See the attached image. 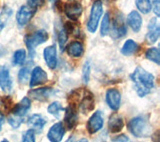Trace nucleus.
Listing matches in <instances>:
<instances>
[{"label": "nucleus", "mask_w": 160, "mask_h": 142, "mask_svg": "<svg viewBox=\"0 0 160 142\" xmlns=\"http://www.w3.org/2000/svg\"><path fill=\"white\" fill-rule=\"evenodd\" d=\"M44 2V0H28V5L33 8H37L39 6H42Z\"/></svg>", "instance_id": "obj_37"}, {"label": "nucleus", "mask_w": 160, "mask_h": 142, "mask_svg": "<svg viewBox=\"0 0 160 142\" xmlns=\"http://www.w3.org/2000/svg\"><path fill=\"white\" fill-rule=\"evenodd\" d=\"M49 1H55V0H49Z\"/></svg>", "instance_id": "obj_40"}, {"label": "nucleus", "mask_w": 160, "mask_h": 142, "mask_svg": "<svg viewBox=\"0 0 160 142\" xmlns=\"http://www.w3.org/2000/svg\"><path fill=\"white\" fill-rule=\"evenodd\" d=\"M89 77H90V65L89 62L86 61L82 67V79L85 84H87L89 82Z\"/></svg>", "instance_id": "obj_33"}, {"label": "nucleus", "mask_w": 160, "mask_h": 142, "mask_svg": "<svg viewBox=\"0 0 160 142\" xmlns=\"http://www.w3.org/2000/svg\"><path fill=\"white\" fill-rule=\"evenodd\" d=\"M124 126V122L123 119L120 115L114 113L109 117V121H108V128L110 130V132L112 133H117L120 130L123 128Z\"/></svg>", "instance_id": "obj_21"}, {"label": "nucleus", "mask_w": 160, "mask_h": 142, "mask_svg": "<svg viewBox=\"0 0 160 142\" xmlns=\"http://www.w3.org/2000/svg\"><path fill=\"white\" fill-rule=\"evenodd\" d=\"M48 76L47 73L39 66L34 67L32 72H31V77H30V82L29 86L30 87H34V86L41 85L44 84L45 82H47Z\"/></svg>", "instance_id": "obj_9"}, {"label": "nucleus", "mask_w": 160, "mask_h": 142, "mask_svg": "<svg viewBox=\"0 0 160 142\" xmlns=\"http://www.w3.org/2000/svg\"><path fill=\"white\" fill-rule=\"evenodd\" d=\"M151 8L153 9V12L156 15V17L160 16V1L159 0H154L152 2Z\"/></svg>", "instance_id": "obj_35"}, {"label": "nucleus", "mask_w": 160, "mask_h": 142, "mask_svg": "<svg viewBox=\"0 0 160 142\" xmlns=\"http://www.w3.org/2000/svg\"><path fill=\"white\" fill-rule=\"evenodd\" d=\"M29 68L28 67H22L19 70L18 73V80L20 83L25 84L28 81V77H29Z\"/></svg>", "instance_id": "obj_32"}, {"label": "nucleus", "mask_w": 160, "mask_h": 142, "mask_svg": "<svg viewBox=\"0 0 160 142\" xmlns=\"http://www.w3.org/2000/svg\"><path fill=\"white\" fill-rule=\"evenodd\" d=\"M64 12L66 16L71 19L72 21H76L78 18L81 16L82 13V5L77 0H70L69 2L63 5Z\"/></svg>", "instance_id": "obj_5"}, {"label": "nucleus", "mask_w": 160, "mask_h": 142, "mask_svg": "<svg viewBox=\"0 0 160 142\" xmlns=\"http://www.w3.org/2000/svg\"><path fill=\"white\" fill-rule=\"evenodd\" d=\"M55 93V90L51 87H42V88H38V89H32L29 91V96L37 101H44L48 100L51 96Z\"/></svg>", "instance_id": "obj_12"}, {"label": "nucleus", "mask_w": 160, "mask_h": 142, "mask_svg": "<svg viewBox=\"0 0 160 142\" xmlns=\"http://www.w3.org/2000/svg\"><path fill=\"white\" fill-rule=\"evenodd\" d=\"M26 59V51L24 49H18L13 54V63L15 65H22Z\"/></svg>", "instance_id": "obj_29"}, {"label": "nucleus", "mask_w": 160, "mask_h": 142, "mask_svg": "<svg viewBox=\"0 0 160 142\" xmlns=\"http://www.w3.org/2000/svg\"><path fill=\"white\" fill-rule=\"evenodd\" d=\"M160 35V25L157 18L154 17L150 20L148 25V32L146 34V40L148 43H155L158 40Z\"/></svg>", "instance_id": "obj_15"}, {"label": "nucleus", "mask_w": 160, "mask_h": 142, "mask_svg": "<svg viewBox=\"0 0 160 142\" xmlns=\"http://www.w3.org/2000/svg\"><path fill=\"white\" fill-rule=\"evenodd\" d=\"M103 13V5L100 0L94 1L91 7V11H90V16L87 21V29L90 33H94L96 31L98 27L99 20L102 16Z\"/></svg>", "instance_id": "obj_4"}, {"label": "nucleus", "mask_w": 160, "mask_h": 142, "mask_svg": "<svg viewBox=\"0 0 160 142\" xmlns=\"http://www.w3.org/2000/svg\"><path fill=\"white\" fill-rule=\"evenodd\" d=\"M66 51H67L69 56H71V57H80L83 54V51H84L83 44L80 41H73L67 46Z\"/></svg>", "instance_id": "obj_23"}, {"label": "nucleus", "mask_w": 160, "mask_h": 142, "mask_svg": "<svg viewBox=\"0 0 160 142\" xmlns=\"http://www.w3.org/2000/svg\"><path fill=\"white\" fill-rule=\"evenodd\" d=\"M3 123H4V115L0 112V130H1V128H2Z\"/></svg>", "instance_id": "obj_39"}, {"label": "nucleus", "mask_w": 160, "mask_h": 142, "mask_svg": "<svg viewBox=\"0 0 160 142\" xmlns=\"http://www.w3.org/2000/svg\"><path fill=\"white\" fill-rule=\"evenodd\" d=\"M44 60L50 69H55L57 67V51L55 45H50L43 51Z\"/></svg>", "instance_id": "obj_13"}, {"label": "nucleus", "mask_w": 160, "mask_h": 142, "mask_svg": "<svg viewBox=\"0 0 160 142\" xmlns=\"http://www.w3.org/2000/svg\"><path fill=\"white\" fill-rule=\"evenodd\" d=\"M112 141H129V138L127 137L125 134H121V135H118L116 137L111 138Z\"/></svg>", "instance_id": "obj_38"}, {"label": "nucleus", "mask_w": 160, "mask_h": 142, "mask_svg": "<svg viewBox=\"0 0 160 142\" xmlns=\"http://www.w3.org/2000/svg\"><path fill=\"white\" fill-rule=\"evenodd\" d=\"M129 132L137 138H145L151 134V126L145 116H137L127 124Z\"/></svg>", "instance_id": "obj_2"}, {"label": "nucleus", "mask_w": 160, "mask_h": 142, "mask_svg": "<svg viewBox=\"0 0 160 142\" xmlns=\"http://www.w3.org/2000/svg\"><path fill=\"white\" fill-rule=\"evenodd\" d=\"M137 48H138L137 43L132 39H128L123 44V46L121 48V53L125 55V56H131V55H133L137 51Z\"/></svg>", "instance_id": "obj_24"}, {"label": "nucleus", "mask_w": 160, "mask_h": 142, "mask_svg": "<svg viewBox=\"0 0 160 142\" xmlns=\"http://www.w3.org/2000/svg\"><path fill=\"white\" fill-rule=\"evenodd\" d=\"M47 111H48V113L55 116L56 118H59V114L61 111H64V107L61 105V103L58 102V101H54V102H52L47 107Z\"/></svg>", "instance_id": "obj_28"}, {"label": "nucleus", "mask_w": 160, "mask_h": 142, "mask_svg": "<svg viewBox=\"0 0 160 142\" xmlns=\"http://www.w3.org/2000/svg\"><path fill=\"white\" fill-rule=\"evenodd\" d=\"M64 134H65V127H64L63 123L57 122L50 127L48 133H47V137L52 142H59L62 140Z\"/></svg>", "instance_id": "obj_14"}, {"label": "nucleus", "mask_w": 160, "mask_h": 142, "mask_svg": "<svg viewBox=\"0 0 160 142\" xmlns=\"http://www.w3.org/2000/svg\"><path fill=\"white\" fill-rule=\"evenodd\" d=\"M55 31L57 33V40L59 43V46L61 48V50L64 49V45L67 42L68 38V33L64 28V25H62L59 21L55 22Z\"/></svg>", "instance_id": "obj_22"}, {"label": "nucleus", "mask_w": 160, "mask_h": 142, "mask_svg": "<svg viewBox=\"0 0 160 142\" xmlns=\"http://www.w3.org/2000/svg\"><path fill=\"white\" fill-rule=\"evenodd\" d=\"M8 123L10 124V126L13 128H18L20 125L22 123V116H18V115H15L13 113H11L9 116H8Z\"/></svg>", "instance_id": "obj_31"}, {"label": "nucleus", "mask_w": 160, "mask_h": 142, "mask_svg": "<svg viewBox=\"0 0 160 142\" xmlns=\"http://www.w3.org/2000/svg\"><path fill=\"white\" fill-rule=\"evenodd\" d=\"M36 11V8L31 7L30 5H22L21 7L18 9V11L16 13V21L20 25V26H23V25H26L31 18L33 17V15Z\"/></svg>", "instance_id": "obj_7"}, {"label": "nucleus", "mask_w": 160, "mask_h": 142, "mask_svg": "<svg viewBox=\"0 0 160 142\" xmlns=\"http://www.w3.org/2000/svg\"><path fill=\"white\" fill-rule=\"evenodd\" d=\"M28 126L31 128L34 132L40 133L43 130L45 124H46V120H45L40 114H32L27 120Z\"/></svg>", "instance_id": "obj_17"}, {"label": "nucleus", "mask_w": 160, "mask_h": 142, "mask_svg": "<svg viewBox=\"0 0 160 142\" xmlns=\"http://www.w3.org/2000/svg\"><path fill=\"white\" fill-rule=\"evenodd\" d=\"M127 30L126 26H125L122 15L118 14L116 15V17L114 18L113 23H112V29H111V35L113 38H120L123 37L126 34Z\"/></svg>", "instance_id": "obj_11"}, {"label": "nucleus", "mask_w": 160, "mask_h": 142, "mask_svg": "<svg viewBox=\"0 0 160 142\" xmlns=\"http://www.w3.org/2000/svg\"><path fill=\"white\" fill-rule=\"evenodd\" d=\"M0 87L4 92H10L12 90V79L7 67L0 65Z\"/></svg>", "instance_id": "obj_16"}, {"label": "nucleus", "mask_w": 160, "mask_h": 142, "mask_svg": "<svg viewBox=\"0 0 160 142\" xmlns=\"http://www.w3.org/2000/svg\"><path fill=\"white\" fill-rule=\"evenodd\" d=\"M110 29V17H109V13L106 12L104 14V17L102 19V23H101V27H100V33H101V36H105L107 35Z\"/></svg>", "instance_id": "obj_30"}, {"label": "nucleus", "mask_w": 160, "mask_h": 142, "mask_svg": "<svg viewBox=\"0 0 160 142\" xmlns=\"http://www.w3.org/2000/svg\"><path fill=\"white\" fill-rule=\"evenodd\" d=\"M104 124V117L103 114L100 110H97L96 112L93 113L87 121L86 128L90 134H94L98 132L100 129H102Z\"/></svg>", "instance_id": "obj_6"}, {"label": "nucleus", "mask_w": 160, "mask_h": 142, "mask_svg": "<svg viewBox=\"0 0 160 142\" xmlns=\"http://www.w3.org/2000/svg\"><path fill=\"white\" fill-rule=\"evenodd\" d=\"M30 106H31V101L28 97H24L21 99L19 103L16 105H14V107L11 109V113L18 115V116H23L27 113V111L30 109Z\"/></svg>", "instance_id": "obj_20"}, {"label": "nucleus", "mask_w": 160, "mask_h": 142, "mask_svg": "<svg viewBox=\"0 0 160 142\" xmlns=\"http://www.w3.org/2000/svg\"><path fill=\"white\" fill-rule=\"evenodd\" d=\"M130 77L139 97H144L152 91L154 87V76L141 66L135 68Z\"/></svg>", "instance_id": "obj_1"}, {"label": "nucleus", "mask_w": 160, "mask_h": 142, "mask_svg": "<svg viewBox=\"0 0 160 142\" xmlns=\"http://www.w3.org/2000/svg\"><path fill=\"white\" fill-rule=\"evenodd\" d=\"M137 9L143 14H147L151 11V2L150 0H135Z\"/></svg>", "instance_id": "obj_27"}, {"label": "nucleus", "mask_w": 160, "mask_h": 142, "mask_svg": "<svg viewBox=\"0 0 160 142\" xmlns=\"http://www.w3.org/2000/svg\"><path fill=\"white\" fill-rule=\"evenodd\" d=\"M145 57L148 60H150V61L156 63L157 65L160 64V52L157 47L149 48L146 51V53H145Z\"/></svg>", "instance_id": "obj_26"}, {"label": "nucleus", "mask_w": 160, "mask_h": 142, "mask_svg": "<svg viewBox=\"0 0 160 142\" xmlns=\"http://www.w3.org/2000/svg\"><path fill=\"white\" fill-rule=\"evenodd\" d=\"M22 141L24 142H34L35 141V132L32 129H29L22 136Z\"/></svg>", "instance_id": "obj_34"}, {"label": "nucleus", "mask_w": 160, "mask_h": 142, "mask_svg": "<svg viewBox=\"0 0 160 142\" xmlns=\"http://www.w3.org/2000/svg\"><path fill=\"white\" fill-rule=\"evenodd\" d=\"M105 100L106 103L112 110L116 111L119 109L120 104H121V94L115 88L108 89L105 94Z\"/></svg>", "instance_id": "obj_8"}, {"label": "nucleus", "mask_w": 160, "mask_h": 142, "mask_svg": "<svg viewBox=\"0 0 160 142\" xmlns=\"http://www.w3.org/2000/svg\"><path fill=\"white\" fill-rule=\"evenodd\" d=\"M48 38H49L48 33L43 29L37 30V31H35L31 34L26 35V36L24 37V42L27 46L30 56H32L34 54L35 48H36L38 45L46 42Z\"/></svg>", "instance_id": "obj_3"}, {"label": "nucleus", "mask_w": 160, "mask_h": 142, "mask_svg": "<svg viewBox=\"0 0 160 142\" xmlns=\"http://www.w3.org/2000/svg\"><path fill=\"white\" fill-rule=\"evenodd\" d=\"M127 24L134 32L140 31L142 26V18L140 16V14L135 10L130 12L127 16Z\"/></svg>", "instance_id": "obj_19"}, {"label": "nucleus", "mask_w": 160, "mask_h": 142, "mask_svg": "<svg viewBox=\"0 0 160 142\" xmlns=\"http://www.w3.org/2000/svg\"><path fill=\"white\" fill-rule=\"evenodd\" d=\"M95 105V100H94V96L90 93V92H85L83 95V97L80 101L79 104V109L83 114H86L87 112H90L91 110H93Z\"/></svg>", "instance_id": "obj_18"}, {"label": "nucleus", "mask_w": 160, "mask_h": 142, "mask_svg": "<svg viewBox=\"0 0 160 142\" xmlns=\"http://www.w3.org/2000/svg\"><path fill=\"white\" fill-rule=\"evenodd\" d=\"M0 104H2V106L5 108V110H9L10 107H11V105H12V101L8 97H5V98L1 99V102H0Z\"/></svg>", "instance_id": "obj_36"}, {"label": "nucleus", "mask_w": 160, "mask_h": 142, "mask_svg": "<svg viewBox=\"0 0 160 142\" xmlns=\"http://www.w3.org/2000/svg\"><path fill=\"white\" fill-rule=\"evenodd\" d=\"M12 15V9L9 8L8 6H3L1 12H0V32L2 31V29L6 26L10 16Z\"/></svg>", "instance_id": "obj_25"}, {"label": "nucleus", "mask_w": 160, "mask_h": 142, "mask_svg": "<svg viewBox=\"0 0 160 142\" xmlns=\"http://www.w3.org/2000/svg\"><path fill=\"white\" fill-rule=\"evenodd\" d=\"M65 111V116H64V127L67 129H72L75 124L77 122L78 119V114H77V109L75 108L73 104H70L67 108L64 109Z\"/></svg>", "instance_id": "obj_10"}]
</instances>
